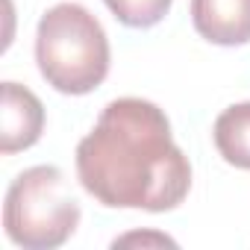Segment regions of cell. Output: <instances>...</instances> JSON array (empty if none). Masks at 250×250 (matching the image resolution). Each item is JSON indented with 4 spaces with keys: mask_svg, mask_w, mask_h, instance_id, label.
<instances>
[{
    "mask_svg": "<svg viewBox=\"0 0 250 250\" xmlns=\"http://www.w3.org/2000/svg\"><path fill=\"white\" fill-rule=\"evenodd\" d=\"M77 180L109 209L171 212L188 197L191 165L156 103L118 97L77 145Z\"/></svg>",
    "mask_w": 250,
    "mask_h": 250,
    "instance_id": "cell-1",
    "label": "cell"
},
{
    "mask_svg": "<svg viewBox=\"0 0 250 250\" xmlns=\"http://www.w3.org/2000/svg\"><path fill=\"white\" fill-rule=\"evenodd\" d=\"M36 62L47 85L62 94L94 91L112 62L103 24L80 3L50 6L36 30Z\"/></svg>",
    "mask_w": 250,
    "mask_h": 250,
    "instance_id": "cell-2",
    "label": "cell"
},
{
    "mask_svg": "<svg viewBox=\"0 0 250 250\" xmlns=\"http://www.w3.org/2000/svg\"><path fill=\"white\" fill-rule=\"evenodd\" d=\"M80 224V200L56 165L21 171L3 200V229L24 250L62 247Z\"/></svg>",
    "mask_w": 250,
    "mask_h": 250,
    "instance_id": "cell-3",
    "label": "cell"
},
{
    "mask_svg": "<svg viewBox=\"0 0 250 250\" xmlns=\"http://www.w3.org/2000/svg\"><path fill=\"white\" fill-rule=\"evenodd\" d=\"M44 133L42 100L18 83H3V109H0V153L12 156L33 147Z\"/></svg>",
    "mask_w": 250,
    "mask_h": 250,
    "instance_id": "cell-4",
    "label": "cell"
},
{
    "mask_svg": "<svg viewBox=\"0 0 250 250\" xmlns=\"http://www.w3.org/2000/svg\"><path fill=\"white\" fill-rule=\"evenodd\" d=\"M194 30L218 44L238 47L250 42V0H191Z\"/></svg>",
    "mask_w": 250,
    "mask_h": 250,
    "instance_id": "cell-5",
    "label": "cell"
},
{
    "mask_svg": "<svg viewBox=\"0 0 250 250\" xmlns=\"http://www.w3.org/2000/svg\"><path fill=\"white\" fill-rule=\"evenodd\" d=\"M212 139L227 165L250 171V100L232 103L215 118Z\"/></svg>",
    "mask_w": 250,
    "mask_h": 250,
    "instance_id": "cell-6",
    "label": "cell"
},
{
    "mask_svg": "<svg viewBox=\"0 0 250 250\" xmlns=\"http://www.w3.org/2000/svg\"><path fill=\"white\" fill-rule=\"evenodd\" d=\"M103 3L124 27L147 30V27H156L171 12L174 0H103Z\"/></svg>",
    "mask_w": 250,
    "mask_h": 250,
    "instance_id": "cell-7",
    "label": "cell"
},
{
    "mask_svg": "<svg viewBox=\"0 0 250 250\" xmlns=\"http://www.w3.org/2000/svg\"><path fill=\"white\" fill-rule=\"evenodd\" d=\"M127 244H168V247H174L177 241L168 235H159V232H130L124 238H115V247H127Z\"/></svg>",
    "mask_w": 250,
    "mask_h": 250,
    "instance_id": "cell-8",
    "label": "cell"
}]
</instances>
